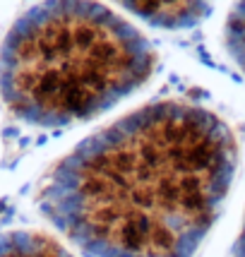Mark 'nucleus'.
I'll return each mask as SVG.
<instances>
[{
    "label": "nucleus",
    "instance_id": "obj_1",
    "mask_svg": "<svg viewBox=\"0 0 245 257\" xmlns=\"http://www.w3.org/2000/svg\"><path fill=\"white\" fill-rule=\"evenodd\" d=\"M217 113L156 101L80 142L46 176L43 217L92 257H192L236 176Z\"/></svg>",
    "mask_w": 245,
    "mask_h": 257
},
{
    "label": "nucleus",
    "instance_id": "obj_2",
    "mask_svg": "<svg viewBox=\"0 0 245 257\" xmlns=\"http://www.w3.org/2000/svg\"><path fill=\"white\" fill-rule=\"evenodd\" d=\"M154 63L149 41L106 5L41 2L5 34L0 99L29 125H75L137 92Z\"/></svg>",
    "mask_w": 245,
    "mask_h": 257
},
{
    "label": "nucleus",
    "instance_id": "obj_3",
    "mask_svg": "<svg viewBox=\"0 0 245 257\" xmlns=\"http://www.w3.org/2000/svg\"><path fill=\"white\" fill-rule=\"evenodd\" d=\"M130 14L161 29H188L212 12L207 2H130L122 5Z\"/></svg>",
    "mask_w": 245,
    "mask_h": 257
},
{
    "label": "nucleus",
    "instance_id": "obj_4",
    "mask_svg": "<svg viewBox=\"0 0 245 257\" xmlns=\"http://www.w3.org/2000/svg\"><path fill=\"white\" fill-rule=\"evenodd\" d=\"M0 257H75L53 238L34 231L0 233Z\"/></svg>",
    "mask_w": 245,
    "mask_h": 257
},
{
    "label": "nucleus",
    "instance_id": "obj_5",
    "mask_svg": "<svg viewBox=\"0 0 245 257\" xmlns=\"http://www.w3.org/2000/svg\"><path fill=\"white\" fill-rule=\"evenodd\" d=\"M224 43L231 60L245 75V2L233 5L226 24H224Z\"/></svg>",
    "mask_w": 245,
    "mask_h": 257
},
{
    "label": "nucleus",
    "instance_id": "obj_6",
    "mask_svg": "<svg viewBox=\"0 0 245 257\" xmlns=\"http://www.w3.org/2000/svg\"><path fill=\"white\" fill-rule=\"evenodd\" d=\"M233 257H245V219H243V229H241V236L233 245Z\"/></svg>",
    "mask_w": 245,
    "mask_h": 257
}]
</instances>
